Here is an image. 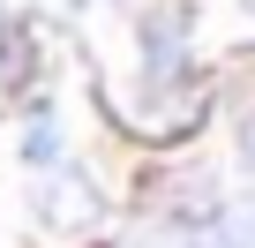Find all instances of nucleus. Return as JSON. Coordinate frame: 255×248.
<instances>
[{
	"label": "nucleus",
	"instance_id": "obj_1",
	"mask_svg": "<svg viewBox=\"0 0 255 248\" xmlns=\"http://www.w3.org/2000/svg\"><path fill=\"white\" fill-rule=\"evenodd\" d=\"M135 45H143V83L150 90H180L188 83V53H180V23L165 8H150L135 23Z\"/></svg>",
	"mask_w": 255,
	"mask_h": 248
},
{
	"label": "nucleus",
	"instance_id": "obj_2",
	"mask_svg": "<svg viewBox=\"0 0 255 248\" xmlns=\"http://www.w3.org/2000/svg\"><path fill=\"white\" fill-rule=\"evenodd\" d=\"M60 158V120L53 105H30V128H23V166H53Z\"/></svg>",
	"mask_w": 255,
	"mask_h": 248
}]
</instances>
